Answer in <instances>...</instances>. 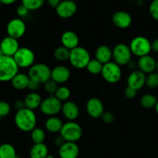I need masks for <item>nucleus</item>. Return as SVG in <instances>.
<instances>
[{
    "label": "nucleus",
    "mask_w": 158,
    "mask_h": 158,
    "mask_svg": "<svg viewBox=\"0 0 158 158\" xmlns=\"http://www.w3.org/2000/svg\"><path fill=\"white\" fill-rule=\"evenodd\" d=\"M46 2H47V4L49 5L50 7L54 8V9H55V8L60 4L61 0H46Z\"/></svg>",
    "instance_id": "a18cd8bd"
},
{
    "label": "nucleus",
    "mask_w": 158,
    "mask_h": 158,
    "mask_svg": "<svg viewBox=\"0 0 158 158\" xmlns=\"http://www.w3.org/2000/svg\"><path fill=\"white\" fill-rule=\"evenodd\" d=\"M11 111V106L7 102L0 101V118L9 115Z\"/></svg>",
    "instance_id": "e433bc0d"
},
{
    "label": "nucleus",
    "mask_w": 158,
    "mask_h": 158,
    "mask_svg": "<svg viewBox=\"0 0 158 158\" xmlns=\"http://www.w3.org/2000/svg\"><path fill=\"white\" fill-rule=\"evenodd\" d=\"M136 94H137V91L129 86H126L124 90V96L127 100H133L136 97Z\"/></svg>",
    "instance_id": "58836bf2"
},
{
    "label": "nucleus",
    "mask_w": 158,
    "mask_h": 158,
    "mask_svg": "<svg viewBox=\"0 0 158 158\" xmlns=\"http://www.w3.org/2000/svg\"><path fill=\"white\" fill-rule=\"evenodd\" d=\"M60 112L62 113L64 118L67 119L68 121H75V120H77V117H79L80 109L77 103L68 100L62 103Z\"/></svg>",
    "instance_id": "a211bd4d"
},
{
    "label": "nucleus",
    "mask_w": 158,
    "mask_h": 158,
    "mask_svg": "<svg viewBox=\"0 0 158 158\" xmlns=\"http://www.w3.org/2000/svg\"><path fill=\"white\" fill-rule=\"evenodd\" d=\"M16 151L13 145L5 143L0 145V158H16Z\"/></svg>",
    "instance_id": "bb28decb"
},
{
    "label": "nucleus",
    "mask_w": 158,
    "mask_h": 158,
    "mask_svg": "<svg viewBox=\"0 0 158 158\" xmlns=\"http://www.w3.org/2000/svg\"><path fill=\"white\" fill-rule=\"evenodd\" d=\"M113 62L117 63L119 66H127L132 60L131 50L129 46L125 43H118L114 46L112 49Z\"/></svg>",
    "instance_id": "1a4fd4ad"
},
{
    "label": "nucleus",
    "mask_w": 158,
    "mask_h": 158,
    "mask_svg": "<svg viewBox=\"0 0 158 158\" xmlns=\"http://www.w3.org/2000/svg\"><path fill=\"white\" fill-rule=\"evenodd\" d=\"M29 80L30 79H29L28 74L18 73L11 80V83L14 89H17V90H23L25 89H27Z\"/></svg>",
    "instance_id": "b1692460"
},
{
    "label": "nucleus",
    "mask_w": 158,
    "mask_h": 158,
    "mask_svg": "<svg viewBox=\"0 0 158 158\" xmlns=\"http://www.w3.org/2000/svg\"><path fill=\"white\" fill-rule=\"evenodd\" d=\"M146 86L150 89L158 87V73L156 71L147 74L146 77Z\"/></svg>",
    "instance_id": "72a5a7b5"
},
{
    "label": "nucleus",
    "mask_w": 158,
    "mask_h": 158,
    "mask_svg": "<svg viewBox=\"0 0 158 158\" xmlns=\"http://www.w3.org/2000/svg\"><path fill=\"white\" fill-rule=\"evenodd\" d=\"M151 50L154 52H158V39L151 42Z\"/></svg>",
    "instance_id": "49530a36"
},
{
    "label": "nucleus",
    "mask_w": 158,
    "mask_h": 158,
    "mask_svg": "<svg viewBox=\"0 0 158 158\" xmlns=\"http://www.w3.org/2000/svg\"><path fill=\"white\" fill-rule=\"evenodd\" d=\"M30 137L33 143H44L46 134L42 128L35 127L30 132Z\"/></svg>",
    "instance_id": "7c9ffc66"
},
{
    "label": "nucleus",
    "mask_w": 158,
    "mask_h": 158,
    "mask_svg": "<svg viewBox=\"0 0 158 158\" xmlns=\"http://www.w3.org/2000/svg\"><path fill=\"white\" fill-rule=\"evenodd\" d=\"M3 52H2V49H1V48H0V57H2V56H3Z\"/></svg>",
    "instance_id": "8fccbe9b"
},
{
    "label": "nucleus",
    "mask_w": 158,
    "mask_h": 158,
    "mask_svg": "<svg viewBox=\"0 0 158 158\" xmlns=\"http://www.w3.org/2000/svg\"><path fill=\"white\" fill-rule=\"evenodd\" d=\"M77 10V6L75 2L70 0H63L55 8L57 15L61 19H70L74 16Z\"/></svg>",
    "instance_id": "f8f14e48"
},
{
    "label": "nucleus",
    "mask_w": 158,
    "mask_h": 158,
    "mask_svg": "<svg viewBox=\"0 0 158 158\" xmlns=\"http://www.w3.org/2000/svg\"><path fill=\"white\" fill-rule=\"evenodd\" d=\"M155 110H156V113L158 114V100H157V102H156V106H155Z\"/></svg>",
    "instance_id": "09e8293b"
},
{
    "label": "nucleus",
    "mask_w": 158,
    "mask_h": 158,
    "mask_svg": "<svg viewBox=\"0 0 158 158\" xmlns=\"http://www.w3.org/2000/svg\"><path fill=\"white\" fill-rule=\"evenodd\" d=\"M54 96L60 100V102H66L69 100L71 97V90L69 88L65 86H58Z\"/></svg>",
    "instance_id": "2f4dec72"
},
{
    "label": "nucleus",
    "mask_w": 158,
    "mask_h": 158,
    "mask_svg": "<svg viewBox=\"0 0 158 158\" xmlns=\"http://www.w3.org/2000/svg\"><path fill=\"white\" fill-rule=\"evenodd\" d=\"M136 64L138 69L146 75L156 71V60L150 55L139 57Z\"/></svg>",
    "instance_id": "6ab92c4d"
},
{
    "label": "nucleus",
    "mask_w": 158,
    "mask_h": 158,
    "mask_svg": "<svg viewBox=\"0 0 158 158\" xmlns=\"http://www.w3.org/2000/svg\"><path fill=\"white\" fill-rule=\"evenodd\" d=\"M94 57V59L104 65L112 60V51L111 48L106 45H102L96 49Z\"/></svg>",
    "instance_id": "4be33fe9"
},
{
    "label": "nucleus",
    "mask_w": 158,
    "mask_h": 158,
    "mask_svg": "<svg viewBox=\"0 0 158 158\" xmlns=\"http://www.w3.org/2000/svg\"><path fill=\"white\" fill-rule=\"evenodd\" d=\"M156 71L158 73V60H156Z\"/></svg>",
    "instance_id": "3c124183"
},
{
    "label": "nucleus",
    "mask_w": 158,
    "mask_h": 158,
    "mask_svg": "<svg viewBox=\"0 0 158 158\" xmlns=\"http://www.w3.org/2000/svg\"><path fill=\"white\" fill-rule=\"evenodd\" d=\"M0 48L2 51L3 55L12 57L20 49V46L18 40L10 36H6L0 42Z\"/></svg>",
    "instance_id": "f3484780"
},
{
    "label": "nucleus",
    "mask_w": 158,
    "mask_h": 158,
    "mask_svg": "<svg viewBox=\"0 0 158 158\" xmlns=\"http://www.w3.org/2000/svg\"><path fill=\"white\" fill-rule=\"evenodd\" d=\"M71 77V71L64 65H59L51 69L50 80L57 84H63L67 83Z\"/></svg>",
    "instance_id": "dca6fc26"
},
{
    "label": "nucleus",
    "mask_w": 158,
    "mask_h": 158,
    "mask_svg": "<svg viewBox=\"0 0 158 158\" xmlns=\"http://www.w3.org/2000/svg\"><path fill=\"white\" fill-rule=\"evenodd\" d=\"M50 74L51 69L45 63H34L28 71L29 79L40 84H43L50 80Z\"/></svg>",
    "instance_id": "20e7f679"
},
{
    "label": "nucleus",
    "mask_w": 158,
    "mask_h": 158,
    "mask_svg": "<svg viewBox=\"0 0 158 158\" xmlns=\"http://www.w3.org/2000/svg\"><path fill=\"white\" fill-rule=\"evenodd\" d=\"M70 51L64 46H60L56 48L54 51V57L59 62H65L69 60Z\"/></svg>",
    "instance_id": "c85d7f7f"
},
{
    "label": "nucleus",
    "mask_w": 158,
    "mask_h": 158,
    "mask_svg": "<svg viewBox=\"0 0 158 158\" xmlns=\"http://www.w3.org/2000/svg\"><path fill=\"white\" fill-rule=\"evenodd\" d=\"M48 154V148L44 143H33L29 151L30 158H46Z\"/></svg>",
    "instance_id": "a878e982"
},
{
    "label": "nucleus",
    "mask_w": 158,
    "mask_h": 158,
    "mask_svg": "<svg viewBox=\"0 0 158 158\" xmlns=\"http://www.w3.org/2000/svg\"><path fill=\"white\" fill-rule=\"evenodd\" d=\"M82 128L79 123L75 121H68L64 123L62 129L60 132V135L63 137L66 142L78 141L82 137Z\"/></svg>",
    "instance_id": "423d86ee"
},
{
    "label": "nucleus",
    "mask_w": 158,
    "mask_h": 158,
    "mask_svg": "<svg viewBox=\"0 0 158 158\" xmlns=\"http://www.w3.org/2000/svg\"><path fill=\"white\" fill-rule=\"evenodd\" d=\"M149 13L154 20L158 22V0H153L149 6Z\"/></svg>",
    "instance_id": "c9c22d12"
},
{
    "label": "nucleus",
    "mask_w": 158,
    "mask_h": 158,
    "mask_svg": "<svg viewBox=\"0 0 158 158\" xmlns=\"http://www.w3.org/2000/svg\"><path fill=\"white\" fill-rule=\"evenodd\" d=\"M91 60V55L88 49L82 46H77L70 51L68 61L71 66L77 69H85L88 62Z\"/></svg>",
    "instance_id": "7ed1b4c3"
},
{
    "label": "nucleus",
    "mask_w": 158,
    "mask_h": 158,
    "mask_svg": "<svg viewBox=\"0 0 158 158\" xmlns=\"http://www.w3.org/2000/svg\"><path fill=\"white\" fill-rule=\"evenodd\" d=\"M19 68H30L35 63V53L28 47H20L12 56Z\"/></svg>",
    "instance_id": "0eeeda50"
},
{
    "label": "nucleus",
    "mask_w": 158,
    "mask_h": 158,
    "mask_svg": "<svg viewBox=\"0 0 158 158\" xmlns=\"http://www.w3.org/2000/svg\"><path fill=\"white\" fill-rule=\"evenodd\" d=\"M14 107H15V109L16 110V111L25 108V105H24V102H23V100H16V101L14 103Z\"/></svg>",
    "instance_id": "c03bdc74"
},
{
    "label": "nucleus",
    "mask_w": 158,
    "mask_h": 158,
    "mask_svg": "<svg viewBox=\"0 0 158 158\" xmlns=\"http://www.w3.org/2000/svg\"><path fill=\"white\" fill-rule=\"evenodd\" d=\"M101 119L106 124H111L115 121V115L109 111H105L101 117Z\"/></svg>",
    "instance_id": "4c0bfd02"
},
{
    "label": "nucleus",
    "mask_w": 158,
    "mask_h": 158,
    "mask_svg": "<svg viewBox=\"0 0 158 158\" xmlns=\"http://www.w3.org/2000/svg\"><path fill=\"white\" fill-rule=\"evenodd\" d=\"M102 67H103V64L102 63L98 61L96 59H91L87 65L86 69L89 73L92 75H98V74H101Z\"/></svg>",
    "instance_id": "c756f323"
},
{
    "label": "nucleus",
    "mask_w": 158,
    "mask_h": 158,
    "mask_svg": "<svg viewBox=\"0 0 158 158\" xmlns=\"http://www.w3.org/2000/svg\"><path fill=\"white\" fill-rule=\"evenodd\" d=\"M129 49L133 55L137 57L150 55L151 52V42L145 36L138 35L134 37L129 43Z\"/></svg>",
    "instance_id": "39448f33"
},
{
    "label": "nucleus",
    "mask_w": 158,
    "mask_h": 158,
    "mask_svg": "<svg viewBox=\"0 0 158 158\" xmlns=\"http://www.w3.org/2000/svg\"><path fill=\"white\" fill-rule=\"evenodd\" d=\"M62 102L54 95H50L42 100L40 104V112L47 117H54L61 111Z\"/></svg>",
    "instance_id": "9d476101"
},
{
    "label": "nucleus",
    "mask_w": 158,
    "mask_h": 158,
    "mask_svg": "<svg viewBox=\"0 0 158 158\" xmlns=\"http://www.w3.org/2000/svg\"><path fill=\"white\" fill-rule=\"evenodd\" d=\"M60 42L62 44L61 46H64L69 50H71L78 46L79 38L74 32L71 30H67L62 33L60 36Z\"/></svg>",
    "instance_id": "412c9836"
},
{
    "label": "nucleus",
    "mask_w": 158,
    "mask_h": 158,
    "mask_svg": "<svg viewBox=\"0 0 158 158\" xmlns=\"http://www.w3.org/2000/svg\"><path fill=\"white\" fill-rule=\"evenodd\" d=\"M29 11L28 10L27 8H26L22 4L19 6L16 9V14L18 15V16L21 17V18L26 17L28 15V13H29Z\"/></svg>",
    "instance_id": "ea45409f"
},
{
    "label": "nucleus",
    "mask_w": 158,
    "mask_h": 158,
    "mask_svg": "<svg viewBox=\"0 0 158 158\" xmlns=\"http://www.w3.org/2000/svg\"><path fill=\"white\" fill-rule=\"evenodd\" d=\"M86 111L90 117L93 119L101 118L105 112L103 103L97 97H91L86 103Z\"/></svg>",
    "instance_id": "ddd939ff"
},
{
    "label": "nucleus",
    "mask_w": 158,
    "mask_h": 158,
    "mask_svg": "<svg viewBox=\"0 0 158 158\" xmlns=\"http://www.w3.org/2000/svg\"><path fill=\"white\" fill-rule=\"evenodd\" d=\"M14 123L20 131L25 133L31 132L37 127V115L33 110L25 107L16 111L14 117Z\"/></svg>",
    "instance_id": "f257e3e1"
},
{
    "label": "nucleus",
    "mask_w": 158,
    "mask_h": 158,
    "mask_svg": "<svg viewBox=\"0 0 158 158\" xmlns=\"http://www.w3.org/2000/svg\"><path fill=\"white\" fill-rule=\"evenodd\" d=\"M26 23L20 18L11 19L6 26V32L8 34V36L16 39V40L22 38L26 33Z\"/></svg>",
    "instance_id": "9b49d317"
},
{
    "label": "nucleus",
    "mask_w": 158,
    "mask_h": 158,
    "mask_svg": "<svg viewBox=\"0 0 158 158\" xmlns=\"http://www.w3.org/2000/svg\"><path fill=\"white\" fill-rule=\"evenodd\" d=\"M112 22L116 27L119 29H127L129 27L133 22L131 15L126 11H116L112 17Z\"/></svg>",
    "instance_id": "2eb2a0df"
},
{
    "label": "nucleus",
    "mask_w": 158,
    "mask_h": 158,
    "mask_svg": "<svg viewBox=\"0 0 158 158\" xmlns=\"http://www.w3.org/2000/svg\"><path fill=\"white\" fill-rule=\"evenodd\" d=\"M143 0H128V4L134 8H139L143 5Z\"/></svg>",
    "instance_id": "37998d69"
},
{
    "label": "nucleus",
    "mask_w": 158,
    "mask_h": 158,
    "mask_svg": "<svg viewBox=\"0 0 158 158\" xmlns=\"http://www.w3.org/2000/svg\"><path fill=\"white\" fill-rule=\"evenodd\" d=\"M16 158H20V157H16Z\"/></svg>",
    "instance_id": "5fc2aeb1"
},
{
    "label": "nucleus",
    "mask_w": 158,
    "mask_h": 158,
    "mask_svg": "<svg viewBox=\"0 0 158 158\" xmlns=\"http://www.w3.org/2000/svg\"><path fill=\"white\" fill-rule=\"evenodd\" d=\"M57 88H58V84L52 80H49L43 83V89L50 95H54Z\"/></svg>",
    "instance_id": "f704fd0d"
},
{
    "label": "nucleus",
    "mask_w": 158,
    "mask_h": 158,
    "mask_svg": "<svg viewBox=\"0 0 158 158\" xmlns=\"http://www.w3.org/2000/svg\"><path fill=\"white\" fill-rule=\"evenodd\" d=\"M157 100V97L153 94H144L140 99V105L145 109H151V108L155 107Z\"/></svg>",
    "instance_id": "cd10ccee"
},
{
    "label": "nucleus",
    "mask_w": 158,
    "mask_h": 158,
    "mask_svg": "<svg viewBox=\"0 0 158 158\" xmlns=\"http://www.w3.org/2000/svg\"><path fill=\"white\" fill-rule=\"evenodd\" d=\"M42 97L37 92H30L25 97L24 102L25 107L31 110H35L36 109L40 108L42 103Z\"/></svg>",
    "instance_id": "5701e85b"
},
{
    "label": "nucleus",
    "mask_w": 158,
    "mask_h": 158,
    "mask_svg": "<svg viewBox=\"0 0 158 158\" xmlns=\"http://www.w3.org/2000/svg\"><path fill=\"white\" fill-rule=\"evenodd\" d=\"M45 1L46 0H22V5L30 12L40 9L44 5Z\"/></svg>",
    "instance_id": "473e14b6"
},
{
    "label": "nucleus",
    "mask_w": 158,
    "mask_h": 158,
    "mask_svg": "<svg viewBox=\"0 0 158 158\" xmlns=\"http://www.w3.org/2000/svg\"><path fill=\"white\" fill-rule=\"evenodd\" d=\"M70 1H72V2H75L76 0H70Z\"/></svg>",
    "instance_id": "864d4df0"
},
{
    "label": "nucleus",
    "mask_w": 158,
    "mask_h": 158,
    "mask_svg": "<svg viewBox=\"0 0 158 158\" xmlns=\"http://www.w3.org/2000/svg\"><path fill=\"white\" fill-rule=\"evenodd\" d=\"M46 158H55V157H54L53 155H50V154H48V156Z\"/></svg>",
    "instance_id": "603ef678"
},
{
    "label": "nucleus",
    "mask_w": 158,
    "mask_h": 158,
    "mask_svg": "<svg viewBox=\"0 0 158 158\" xmlns=\"http://www.w3.org/2000/svg\"><path fill=\"white\" fill-rule=\"evenodd\" d=\"M65 142H66V141H65L63 137H62L60 135H58V136H57V137H56L55 138H54V144L55 145V146L57 147V148H60V147L62 146V145L64 144Z\"/></svg>",
    "instance_id": "79ce46f5"
},
{
    "label": "nucleus",
    "mask_w": 158,
    "mask_h": 158,
    "mask_svg": "<svg viewBox=\"0 0 158 158\" xmlns=\"http://www.w3.org/2000/svg\"><path fill=\"white\" fill-rule=\"evenodd\" d=\"M15 2H16V0H0V3L3 5H6V6L13 4Z\"/></svg>",
    "instance_id": "de8ad7c7"
},
{
    "label": "nucleus",
    "mask_w": 158,
    "mask_h": 158,
    "mask_svg": "<svg viewBox=\"0 0 158 158\" xmlns=\"http://www.w3.org/2000/svg\"><path fill=\"white\" fill-rule=\"evenodd\" d=\"M122 74L121 66L113 61L104 64L101 73L104 80L111 84L117 83L122 78Z\"/></svg>",
    "instance_id": "6e6552de"
},
{
    "label": "nucleus",
    "mask_w": 158,
    "mask_h": 158,
    "mask_svg": "<svg viewBox=\"0 0 158 158\" xmlns=\"http://www.w3.org/2000/svg\"><path fill=\"white\" fill-rule=\"evenodd\" d=\"M60 158H77L79 154V148L74 142H65L58 150Z\"/></svg>",
    "instance_id": "aec40b11"
},
{
    "label": "nucleus",
    "mask_w": 158,
    "mask_h": 158,
    "mask_svg": "<svg viewBox=\"0 0 158 158\" xmlns=\"http://www.w3.org/2000/svg\"><path fill=\"white\" fill-rule=\"evenodd\" d=\"M18 66L10 56L0 57V82H9L19 73Z\"/></svg>",
    "instance_id": "f03ea898"
},
{
    "label": "nucleus",
    "mask_w": 158,
    "mask_h": 158,
    "mask_svg": "<svg viewBox=\"0 0 158 158\" xmlns=\"http://www.w3.org/2000/svg\"><path fill=\"white\" fill-rule=\"evenodd\" d=\"M151 1H153V0H151Z\"/></svg>",
    "instance_id": "6e6d98bb"
},
{
    "label": "nucleus",
    "mask_w": 158,
    "mask_h": 158,
    "mask_svg": "<svg viewBox=\"0 0 158 158\" xmlns=\"http://www.w3.org/2000/svg\"><path fill=\"white\" fill-rule=\"evenodd\" d=\"M40 85L41 84H40V83H37V82L30 80H29V84H28L27 89H29L30 92H37V91L40 88Z\"/></svg>",
    "instance_id": "a19ab883"
},
{
    "label": "nucleus",
    "mask_w": 158,
    "mask_h": 158,
    "mask_svg": "<svg viewBox=\"0 0 158 158\" xmlns=\"http://www.w3.org/2000/svg\"><path fill=\"white\" fill-rule=\"evenodd\" d=\"M146 77L147 75L139 69L133 70L127 77V86L136 91L139 90L146 85Z\"/></svg>",
    "instance_id": "4468645a"
},
{
    "label": "nucleus",
    "mask_w": 158,
    "mask_h": 158,
    "mask_svg": "<svg viewBox=\"0 0 158 158\" xmlns=\"http://www.w3.org/2000/svg\"><path fill=\"white\" fill-rule=\"evenodd\" d=\"M63 125V122L59 117H50L45 121V129L51 134H57L60 132Z\"/></svg>",
    "instance_id": "393cba45"
}]
</instances>
